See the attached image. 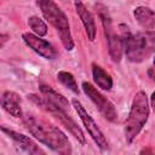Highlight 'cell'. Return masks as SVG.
Segmentation results:
<instances>
[{"label": "cell", "instance_id": "1", "mask_svg": "<svg viewBox=\"0 0 155 155\" xmlns=\"http://www.w3.org/2000/svg\"><path fill=\"white\" fill-rule=\"evenodd\" d=\"M22 121L28 132L40 143L58 154H70L71 145L68 137L54 125L38 119L33 114H23Z\"/></svg>", "mask_w": 155, "mask_h": 155}, {"label": "cell", "instance_id": "2", "mask_svg": "<svg viewBox=\"0 0 155 155\" xmlns=\"http://www.w3.org/2000/svg\"><path fill=\"white\" fill-rule=\"evenodd\" d=\"M119 29L124 53L130 62L140 63L155 53V31L145 30L133 34L126 24H120Z\"/></svg>", "mask_w": 155, "mask_h": 155}, {"label": "cell", "instance_id": "3", "mask_svg": "<svg viewBox=\"0 0 155 155\" xmlns=\"http://www.w3.org/2000/svg\"><path fill=\"white\" fill-rule=\"evenodd\" d=\"M36 5L39 6L45 19L57 30L64 48L67 51H71L75 44L71 36L70 24L67 15L61 10V7L53 0H36Z\"/></svg>", "mask_w": 155, "mask_h": 155}, {"label": "cell", "instance_id": "4", "mask_svg": "<svg viewBox=\"0 0 155 155\" xmlns=\"http://www.w3.org/2000/svg\"><path fill=\"white\" fill-rule=\"evenodd\" d=\"M150 113V105L149 99L145 92L138 91L132 101L131 109L127 116V120L125 122V139L127 143H132L133 139L139 134L142 128L148 121Z\"/></svg>", "mask_w": 155, "mask_h": 155}, {"label": "cell", "instance_id": "5", "mask_svg": "<svg viewBox=\"0 0 155 155\" xmlns=\"http://www.w3.org/2000/svg\"><path fill=\"white\" fill-rule=\"evenodd\" d=\"M28 98H29L33 103H35L40 109H42V110H45L46 113H50L52 116H54V117L61 122V125L64 126V127L70 132V134H71L79 143H81L82 145L86 143V137H85L82 130H81V128L78 126V124L65 113L64 109H62V108L57 107L56 104L51 103V102L47 101L42 94H41V96H38V94H29Z\"/></svg>", "mask_w": 155, "mask_h": 155}, {"label": "cell", "instance_id": "6", "mask_svg": "<svg viewBox=\"0 0 155 155\" xmlns=\"http://www.w3.org/2000/svg\"><path fill=\"white\" fill-rule=\"evenodd\" d=\"M96 8H97V12H98V17L101 18V22H102V25H103L104 35H105L107 44H108L109 56H110V58L114 63H120L121 58H122V53H124V46H122L121 38L114 30L111 17L108 12V8L103 5H101V4L96 5Z\"/></svg>", "mask_w": 155, "mask_h": 155}, {"label": "cell", "instance_id": "7", "mask_svg": "<svg viewBox=\"0 0 155 155\" xmlns=\"http://www.w3.org/2000/svg\"><path fill=\"white\" fill-rule=\"evenodd\" d=\"M82 91L85 92V94L92 101V103L97 107V109L99 110V113L110 122H115L117 120V111L115 105L104 96L92 84L84 81L81 84Z\"/></svg>", "mask_w": 155, "mask_h": 155}, {"label": "cell", "instance_id": "8", "mask_svg": "<svg viewBox=\"0 0 155 155\" xmlns=\"http://www.w3.org/2000/svg\"><path fill=\"white\" fill-rule=\"evenodd\" d=\"M71 103H73V107L75 108L79 117L81 119V121H82L86 131L88 132V134L91 136V138L93 139V142L96 143V145L99 149H102V150H107L109 148V143H108L104 133L102 132V130L96 124V121L91 117V115L86 111V109L84 108V105L78 99H73Z\"/></svg>", "mask_w": 155, "mask_h": 155}, {"label": "cell", "instance_id": "9", "mask_svg": "<svg viewBox=\"0 0 155 155\" xmlns=\"http://www.w3.org/2000/svg\"><path fill=\"white\" fill-rule=\"evenodd\" d=\"M22 39L29 48H31L35 53H38L42 58L54 59L57 57V52H56L54 47L48 41L41 39V36L33 34V33H23Z\"/></svg>", "mask_w": 155, "mask_h": 155}, {"label": "cell", "instance_id": "10", "mask_svg": "<svg viewBox=\"0 0 155 155\" xmlns=\"http://www.w3.org/2000/svg\"><path fill=\"white\" fill-rule=\"evenodd\" d=\"M74 7H75V11H76L84 28H85L87 39L90 41H94L96 35H97V28H96V22H94L92 13L87 10V7L85 6V4L81 0H74Z\"/></svg>", "mask_w": 155, "mask_h": 155}, {"label": "cell", "instance_id": "11", "mask_svg": "<svg viewBox=\"0 0 155 155\" xmlns=\"http://www.w3.org/2000/svg\"><path fill=\"white\" fill-rule=\"evenodd\" d=\"M1 131L7 134L23 151L28 153V154H31V155H35V154H44V151L34 143V140L31 138H29L28 136H24L19 132H16L13 130H10V128H6L5 126L1 127Z\"/></svg>", "mask_w": 155, "mask_h": 155}, {"label": "cell", "instance_id": "12", "mask_svg": "<svg viewBox=\"0 0 155 155\" xmlns=\"http://www.w3.org/2000/svg\"><path fill=\"white\" fill-rule=\"evenodd\" d=\"M21 97L13 91H5L1 96V107L13 117H22L23 111L21 108Z\"/></svg>", "mask_w": 155, "mask_h": 155}, {"label": "cell", "instance_id": "13", "mask_svg": "<svg viewBox=\"0 0 155 155\" xmlns=\"http://www.w3.org/2000/svg\"><path fill=\"white\" fill-rule=\"evenodd\" d=\"M133 16L137 23L145 30L155 28V12L148 6H137L133 10Z\"/></svg>", "mask_w": 155, "mask_h": 155}, {"label": "cell", "instance_id": "14", "mask_svg": "<svg viewBox=\"0 0 155 155\" xmlns=\"http://www.w3.org/2000/svg\"><path fill=\"white\" fill-rule=\"evenodd\" d=\"M92 78L94 84L104 91H109L113 87V79L109 73H107L102 67L96 63H92Z\"/></svg>", "mask_w": 155, "mask_h": 155}, {"label": "cell", "instance_id": "15", "mask_svg": "<svg viewBox=\"0 0 155 155\" xmlns=\"http://www.w3.org/2000/svg\"><path fill=\"white\" fill-rule=\"evenodd\" d=\"M40 92H41V94L47 101H50L51 103L56 104L57 107H59V108H62L64 110H68L69 109V102H68V99L63 94H61L57 91H54L51 86L40 85Z\"/></svg>", "mask_w": 155, "mask_h": 155}, {"label": "cell", "instance_id": "16", "mask_svg": "<svg viewBox=\"0 0 155 155\" xmlns=\"http://www.w3.org/2000/svg\"><path fill=\"white\" fill-rule=\"evenodd\" d=\"M57 79L62 85L68 87L73 93H75V94L80 93V90L78 87V82H76V80H75V78L71 73L65 71V70H61V71L57 73Z\"/></svg>", "mask_w": 155, "mask_h": 155}, {"label": "cell", "instance_id": "17", "mask_svg": "<svg viewBox=\"0 0 155 155\" xmlns=\"http://www.w3.org/2000/svg\"><path fill=\"white\" fill-rule=\"evenodd\" d=\"M28 25L33 30V33L39 35V36H45L47 34V25H46V23L41 18H39L38 16L29 17L28 18Z\"/></svg>", "mask_w": 155, "mask_h": 155}, {"label": "cell", "instance_id": "18", "mask_svg": "<svg viewBox=\"0 0 155 155\" xmlns=\"http://www.w3.org/2000/svg\"><path fill=\"white\" fill-rule=\"evenodd\" d=\"M150 107H151L153 110L155 111V91L151 93V97H150Z\"/></svg>", "mask_w": 155, "mask_h": 155}, {"label": "cell", "instance_id": "19", "mask_svg": "<svg viewBox=\"0 0 155 155\" xmlns=\"http://www.w3.org/2000/svg\"><path fill=\"white\" fill-rule=\"evenodd\" d=\"M148 74H149V76L151 78V80H154V81H155V70H154L153 68H151V69H149Z\"/></svg>", "mask_w": 155, "mask_h": 155}, {"label": "cell", "instance_id": "20", "mask_svg": "<svg viewBox=\"0 0 155 155\" xmlns=\"http://www.w3.org/2000/svg\"><path fill=\"white\" fill-rule=\"evenodd\" d=\"M1 47H4V45H5V41L7 40V35L6 34H1Z\"/></svg>", "mask_w": 155, "mask_h": 155}, {"label": "cell", "instance_id": "21", "mask_svg": "<svg viewBox=\"0 0 155 155\" xmlns=\"http://www.w3.org/2000/svg\"><path fill=\"white\" fill-rule=\"evenodd\" d=\"M153 69L155 70V58H154V61H153Z\"/></svg>", "mask_w": 155, "mask_h": 155}]
</instances>
